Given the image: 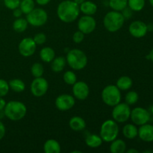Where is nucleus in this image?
<instances>
[{"label":"nucleus","instance_id":"4c0bfd02","mask_svg":"<svg viewBox=\"0 0 153 153\" xmlns=\"http://www.w3.org/2000/svg\"><path fill=\"white\" fill-rule=\"evenodd\" d=\"M121 13H122V14L123 15L125 19H129V18H131V16H132L133 10H131V9H130L129 7L127 6V7H126L124 10H123L122 11H121Z\"/></svg>","mask_w":153,"mask_h":153},{"label":"nucleus","instance_id":"5701e85b","mask_svg":"<svg viewBox=\"0 0 153 153\" xmlns=\"http://www.w3.org/2000/svg\"><path fill=\"white\" fill-rule=\"evenodd\" d=\"M40 59L45 63H51L52 60L55 58V52L52 48L43 47L40 52Z\"/></svg>","mask_w":153,"mask_h":153},{"label":"nucleus","instance_id":"9d476101","mask_svg":"<svg viewBox=\"0 0 153 153\" xmlns=\"http://www.w3.org/2000/svg\"><path fill=\"white\" fill-rule=\"evenodd\" d=\"M31 93L36 97H41L47 93L49 89V83L47 80L43 77L34 78L31 84Z\"/></svg>","mask_w":153,"mask_h":153},{"label":"nucleus","instance_id":"412c9836","mask_svg":"<svg viewBox=\"0 0 153 153\" xmlns=\"http://www.w3.org/2000/svg\"><path fill=\"white\" fill-rule=\"evenodd\" d=\"M102 139L98 134H90L85 138V143L88 147L98 148L102 144Z\"/></svg>","mask_w":153,"mask_h":153},{"label":"nucleus","instance_id":"bb28decb","mask_svg":"<svg viewBox=\"0 0 153 153\" xmlns=\"http://www.w3.org/2000/svg\"><path fill=\"white\" fill-rule=\"evenodd\" d=\"M28 25V22L26 19L22 17L16 18L13 23V28L16 32L22 33L27 29Z\"/></svg>","mask_w":153,"mask_h":153},{"label":"nucleus","instance_id":"dca6fc26","mask_svg":"<svg viewBox=\"0 0 153 153\" xmlns=\"http://www.w3.org/2000/svg\"><path fill=\"white\" fill-rule=\"evenodd\" d=\"M140 140L144 142L150 143L153 141V125L147 123L140 126L138 128V134Z\"/></svg>","mask_w":153,"mask_h":153},{"label":"nucleus","instance_id":"0eeeda50","mask_svg":"<svg viewBox=\"0 0 153 153\" xmlns=\"http://www.w3.org/2000/svg\"><path fill=\"white\" fill-rule=\"evenodd\" d=\"M131 108L130 105L126 103H121L114 106L112 111V117L114 120L116 121L117 123H122L128 121L130 119L131 115Z\"/></svg>","mask_w":153,"mask_h":153},{"label":"nucleus","instance_id":"39448f33","mask_svg":"<svg viewBox=\"0 0 153 153\" xmlns=\"http://www.w3.org/2000/svg\"><path fill=\"white\" fill-rule=\"evenodd\" d=\"M119 126L114 120H107L104 121L100 127V135L103 141L111 143L117 138L119 134Z\"/></svg>","mask_w":153,"mask_h":153},{"label":"nucleus","instance_id":"cd10ccee","mask_svg":"<svg viewBox=\"0 0 153 153\" xmlns=\"http://www.w3.org/2000/svg\"><path fill=\"white\" fill-rule=\"evenodd\" d=\"M108 5L113 10L121 12L128 6V0H109Z\"/></svg>","mask_w":153,"mask_h":153},{"label":"nucleus","instance_id":"423d86ee","mask_svg":"<svg viewBox=\"0 0 153 153\" xmlns=\"http://www.w3.org/2000/svg\"><path fill=\"white\" fill-rule=\"evenodd\" d=\"M101 97L103 102L110 107H114L119 104L122 98L120 90L116 85H113L105 87L102 91Z\"/></svg>","mask_w":153,"mask_h":153},{"label":"nucleus","instance_id":"f257e3e1","mask_svg":"<svg viewBox=\"0 0 153 153\" xmlns=\"http://www.w3.org/2000/svg\"><path fill=\"white\" fill-rule=\"evenodd\" d=\"M79 13V5L73 0L62 1L57 7V15L58 18L66 23H70L76 20Z\"/></svg>","mask_w":153,"mask_h":153},{"label":"nucleus","instance_id":"aec40b11","mask_svg":"<svg viewBox=\"0 0 153 153\" xmlns=\"http://www.w3.org/2000/svg\"><path fill=\"white\" fill-rule=\"evenodd\" d=\"M123 134L127 139H134L138 134V128H137L135 124L128 123L123 128Z\"/></svg>","mask_w":153,"mask_h":153},{"label":"nucleus","instance_id":"a211bd4d","mask_svg":"<svg viewBox=\"0 0 153 153\" xmlns=\"http://www.w3.org/2000/svg\"><path fill=\"white\" fill-rule=\"evenodd\" d=\"M79 9H80V12H82L85 15L93 16L97 13L98 7L94 1L85 0L83 3L79 5Z\"/></svg>","mask_w":153,"mask_h":153},{"label":"nucleus","instance_id":"a19ab883","mask_svg":"<svg viewBox=\"0 0 153 153\" xmlns=\"http://www.w3.org/2000/svg\"><path fill=\"white\" fill-rule=\"evenodd\" d=\"M35 1L37 4H39V5L44 6L49 4L51 1V0H35Z\"/></svg>","mask_w":153,"mask_h":153},{"label":"nucleus","instance_id":"2f4dec72","mask_svg":"<svg viewBox=\"0 0 153 153\" xmlns=\"http://www.w3.org/2000/svg\"><path fill=\"white\" fill-rule=\"evenodd\" d=\"M64 82L69 85H73L76 82H77V76L76 73L71 70H68L64 73V76H63Z\"/></svg>","mask_w":153,"mask_h":153},{"label":"nucleus","instance_id":"09e8293b","mask_svg":"<svg viewBox=\"0 0 153 153\" xmlns=\"http://www.w3.org/2000/svg\"><path fill=\"white\" fill-rule=\"evenodd\" d=\"M149 3H150L151 5L153 7V0H149Z\"/></svg>","mask_w":153,"mask_h":153},{"label":"nucleus","instance_id":"49530a36","mask_svg":"<svg viewBox=\"0 0 153 153\" xmlns=\"http://www.w3.org/2000/svg\"><path fill=\"white\" fill-rule=\"evenodd\" d=\"M73 1H74L76 4H78L79 5H80V4H82V3H83L85 0H73Z\"/></svg>","mask_w":153,"mask_h":153},{"label":"nucleus","instance_id":"b1692460","mask_svg":"<svg viewBox=\"0 0 153 153\" xmlns=\"http://www.w3.org/2000/svg\"><path fill=\"white\" fill-rule=\"evenodd\" d=\"M132 79L127 76H123L117 79L116 86L120 91H128L132 87Z\"/></svg>","mask_w":153,"mask_h":153},{"label":"nucleus","instance_id":"ea45409f","mask_svg":"<svg viewBox=\"0 0 153 153\" xmlns=\"http://www.w3.org/2000/svg\"><path fill=\"white\" fill-rule=\"evenodd\" d=\"M22 14V10H20V8H19V7H17V8L13 10V15L14 17H16V18L21 17Z\"/></svg>","mask_w":153,"mask_h":153},{"label":"nucleus","instance_id":"6ab92c4d","mask_svg":"<svg viewBox=\"0 0 153 153\" xmlns=\"http://www.w3.org/2000/svg\"><path fill=\"white\" fill-rule=\"evenodd\" d=\"M43 151L45 153H60L61 152V145L55 139H49L43 144Z\"/></svg>","mask_w":153,"mask_h":153},{"label":"nucleus","instance_id":"ddd939ff","mask_svg":"<svg viewBox=\"0 0 153 153\" xmlns=\"http://www.w3.org/2000/svg\"><path fill=\"white\" fill-rule=\"evenodd\" d=\"M75 103H76L75 97L67 94L58 96L55 99V107L61 111H67L70 110L75 105Z\"/></svg>","mask_w":153,"mask_h":153},{"label":"nucleus","instance_id":"4be33fe9","mask_svg":"<svg viewBox=\"0 0 153 153\" xmlns=\"http://www.w3.org/2000/svg\"><path fill=\"white\" fill-rule=\"evenodd\" d=\"M126 151V143L122 139H115L111 142L110 152L112 153H123Z\"/></svg>","mask_w":153,"mask_h":153},{"label":"nucleus","instance_id":"2eb2a0df","mask_svg":"<svg viewBox=\"0 0 153 153\" xmlns=\"http://www.w3.org/2000/svg\"><path fill=\"white\" fill-rule=\"evenodd\" d=\"M73 94L75 99L85 100L90 94V88L88 84L82 81L76 82L73 85Z\"/></svg>","mask_w":153,"mask_h":153},{"label":"nucleus","instance_id":"f3484780","mask_svg":"<svg viewBox=\"0 0 153 153\" xmlns=\"http://www.w3.org/2000/svg\"><path fill=\"white\" fill-rule=\"evenodd\" d=\"M69 126L73 131H82L86 128V122L81 117L74 116L69 121Z\"/></svg>","mask_w":153,"mask_h":153},{"label":"nucleus","instance_id":"79ce46f5","mask_svg":"<svg viewBox=\"0 0 153 153\" xmlns=\"http://www.w3.org/2000/svg\"><path fill=\"white\" fill-rule=\"evenodd\" d=\"M6 102L2 97H0V111H3L4 110V107L6 105Z\"/></svg>","mask_w":153,"mask_h":153},{"label":"nucleus","instance_id":"473e14b6","mask_svg":"<svg viewBox=\"0 0 153 153\" xmlns=\"http://www.w3.org/2000/svg\"><path fill=\"white\" fill-rule=\"evenodd\" d=\"M139 100V95L136 91H128L125 97V101L128 105H131L137 102Z\"/></svg>","mask_w":153,"mask_h":153},{"label":"nucleus","instance_id":"20e7f679","mask_svg":"<svg viewBox=\"0 0 153 153\" xmlns=\"http://www.w3.org/2000/svg\"><path fill=\"white\" fill-rule=\"evenodd\" d=\"M125 18L120 11L113 10L105 14L103 19V25L109 32H116L119 31L124 25Z\"/></svg>","mask_w":153,"mask_h":153},{"label":"nucleus","instance_id":"58836bf2","mask_svg":"<svg viewBox=\"0 0 153 153\" xmlns=\"http://www.w3.org/2000/svg\"><path fill=\"white\" fill-rule=\"evenodd\" d=\"M6 133V128L3 123L0 120V140L3 139Z\"/></svg>","mask_w":153,"mask_h":153},{"label":"nucleus","instance_id":"c03bdc74","mask_svg":"<svg viewBox=\"0 0 153 153\" xmlns=\"http://www.w3.org/2000/svg\"><path fill=\"white\" fill-rule=\"evenodd\" d=\"M127 153H138L139 151L137 150L136 149H128V150L126 151Z\"/></svg>","mask_w":153,"mask_h":153},{"label":"nucleus","instance_id":"393cba45","mask_svg":"<svg viewBox=\"0 0 153 153\" xmlns=\"http://www.w3.org/2000/svg\"><path fill=\"white\" fill-rule=\"evenodd\" d=\"M51 63H52L51 67H52V71L55 72V73H60L65 67L67 61H66V58L64 57L58 56L55 57Z\"/></svg>","mask_w":153,"mask_h":153},{"label":"nucleus","instance_id":"a18cd8bd","mask_svg":"<svg viewBox=\"0 0 153 153\" xmlns=\"http://www.w3.org/2000/svg\"><path fill=\"white\" fill-rule=\"evenodd\" d=\"M147 29L148 31H153V24L150 23L149 25H147Z\"/></svg>","mask_w":153,"mask_h":153},{"label":"nucleus","instance_id":"8fccbe9b","mask_svg":"<svg viewBox=\"0 0 153 153\" xmlns=\"http://www.w3.org/2000/svg\"><path fill=\"white\" fill-rule=\"evenodd\" d=\"M151 111H152V114H153V105H152V108H151Z\"/></svg>","mask_w":153,"mask_h":153},{"label":"nucleus","instance_id":"c756f323","mask_svg":"<svg viewBox=\"0 0 153 153\" xmlns=\"http://www.w3.org/2000/svg\"><path fill=\"white\" fill-rule=\"evenodd\" d=\"M145 3V0H128V7L133 11L138 12L143 10Z\"/></svg>","mask_w":153,"mask_h":153},{"label":"nucleus","instance_id":"a878e982","mask_svg":"<svg viewBox=\"0 0 153 153\" xmlns=\"http://www.w3.org/2000/svg\"><path fill=\"white\" fill-rule=\"evenodd\" d=\"M9 88L15 93H22L25 91V85L21 79H14L8 82Z\"/></svg>","mask_w":153,"mask_h":153},{"label":"nucleus","instance_id":"1a4fd4ad","mask_svg":"<svg viewBox=\"0 0 153 153\" xmlns=\"http://www.w3.org/2000/svg\"><path fill=\"white\" fill-rule=\"evenodd\" d=\"M130 118L136 126H142L150 120V114L143 108L136 107L131 111Z\"/></svg>","mask_w":153,"mask_h":153},{"label":"nucleus","instance_id":"6e6552de","mask_svg":"<svg viewBox=\"0 0 153 153\" xmlns=\"http://www.w3.org/2000/svg\"><path fill=\"white\" fill-rule=\"evenodd\" d=\"M26 19L28 24L34 27H40L45 25L48 20V14L43 8H34L28 13Z\"/></svg>","mask_w":153,"mask_h":153},{"label":"nucleus","instance_id":"de8ad7c7","mask_svg":"<svg viewBox=\"0 0 153 153\" xmlns=\"http://www.w3.org/2000/svg\"><path fill=\"white\" fill-rule=\"evenodd\" d=\"M72 153H76V152H79V153H81L82 152L81 151H78V150H75V151H73V152H71Z\"/></svg>","mask_w":153,"mask_h":153},{"label":"nucleus","instance_id":"7c9ffc66","mask_svg":"<svg viewBox=\"0 0 153 153\" xmlns=\"http://www.w3.org/2000/svg\"><path fill=\"white\" fill-rule=\"evenodd\" d=\"M31 75L34 76V78L42 77L44 73V68L43 66L40 63H34L32 64L31 67Z\"/></svg>","mask_w":153,"mask_h":153},{"label":"nucleus","instance_id":"72a5a7b5","mask_svg":"<svg viewBox=\"0 0 153 153\" xmlns=\"http://www.w3.org/2000/svg\"><path fill=\"white\" fill-rule=\"evenodd\" d=\"M9 88L8 82L4 79H0V97H4L8 94Z\"/></svg>","mask_w":153,"mask_h":153},{"label":"nucleus","instance_id":"f8f14e48","mask_svg":"<svg viewBox=\"0 0 153 153\" xmlns=\"http://www.w3.org/2000/svg\"><path fill=\"white\" fill-rule=\"evenodd\" d=\"M97 27V21L92 16L84 15L78 22V28L85 34H91Z\"/></svg>","mask_w":153,"mask_h":153},{"label":"nucleus","instance_id":"37998d69","mask_svg":"<svg viewBox=\"0 0 153 153\" xmlns=\"http://www.w3.org/2000/svg\"><path fill=\"white\" fill-rule=\"evenodd\" d=\"M146 58L148 60H150V61H152L153 62V49L149 52V55H146Z\"/></svg>","mask_w":153,"mask_h":153},{"label":"nucleus","instance_id":"f704fd0d","mask_svg":"<svg viewBox=\"0 0 153 153\" xmlns=\"http://www.w3.org/2000/svg\"><path fill=\"white\" fill-rule=\"evenodd\" d=\"M21 0H4V4L7 8L14 10L19 7Z\"/></svg>","mask_w":153,"mask_h":153},{"label":"nucleus","instance_id":"c85d7f7f","mask_svg":"<svg viewBox=\"0 0 153 153\" xmlns=\"http://www.w3.org/2000/svg\"><path fill=\"white\" fill-rule=\"evenodd\" d=\"M19 7L22 13L27 15L35 8V3L34 0H21Z\"/></svg>","mask_w":153,"mask_h":153},{"label":"nucleus","instance_id":"e433bc0d","mask_svg":"<svg viewBox=\"0 0 153 153\" xmlns=\"http://www.w3.org/2000/svg\"><path fill=\"white\" fill-rule=\"evenodd\" d=\"M85 38V34L82 32L81 31H77L73 34V40L74 43H82Z\"/></svg>","mask_w":153,"mask_h":153},{"label":"nucleus","instance_id":"7ed1b4c3","mask_svg":"<svg viewBox=\"0 0 153 153\" xmlns=\"http://www.w3.org/2000/svg\"><path fill=\"white\" fill-rule=\"evenodd\" d=\"M66 61L70 68L75 70H81L85 68L88 60L83 51L79 49H73L67 52Z\"/></svg>","mask_w":153,"mask_h":153},{"label":"nucleus","instance_id":"f03ea898","mask_svg":"<svg viewBox=\"0 0 153 153\" xmlns=\"http://www.w3.org/2000/svg\"><path fill=\"white\" fill-rule=\"evenodd\" d=\"M26 113V106L19 101L8 102L4 108V116L12 121H19L23 119Z\"/></svg>","mask_w":153,"mask_h":153},{"label":"nucleus","instance_id":"4468645a","mask_svg":"<svg viewBox=\"0 0 153 153\" xmlns=\"http://www.w3.org/2000/svg\"><path fill=\"white\" fill-rule=\"evenodd\" d=\"M128 31L132 37L135 38H141L147 34V25L143 21H134L129 25Z\"/></svg>","mask_w":153,"mask_h":153},{"label":"nucleus","instance_id":"9b49d317","mask_svg":"<svg viewBox=\"0 0 153 153\" xmlns=\"http://www.w3.org/2000/svg\"><path fill=\"white\" fill-rule=\"evenodd\" d=\"M37 44L31 37H25L19 43L18 50L22 56L28 58L31 56L35 52Z\"/></svg>","mask_w":153,"mask_h":153},{"label":"nucleus","instance_id":"c9c22d12","mask_svg":"<svg viewBox=\"0 0 153 153\" xmlns=\"http://www.w3.org/2000/svg\"><path fill=\"white\" fill-rule=\"evenodd\" d=\"M33 40L37 45H43L46 42V36L44 33H37L34 36Z\"/></svg>","mask_w":153,"mask_h":153}]
</instances>
